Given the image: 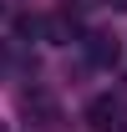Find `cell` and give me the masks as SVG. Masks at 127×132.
Instances as JSON below:
<instances>
[{"label": "cell", "mask_w": 127, "mask_h": 132, "mask_svg": "<svg viewBox=\"0 0 127 132\" xmlns=\"http://www.w3.org/2000/svg\"><path fill=\"white\" fill-rule=\"evenodd\" d=\"M26 117H31L41 132L61 127V107H56V97H46V92H31V97H26Z\"/></svg>", "instance_id": "cell-2"}, {"label": "cell", "mask_w": 127, "mask_h": 132, "mask_svg": "<svg viewBox=\"0 0 127 132\" xmlns=\"http://www.w3.org/2000/svg\"><path fill=\"white\" fill-rule=\"evenodd\" d=\"M86 61L92 66H102V71H112V66L122 61V36L117 31H86Z\"/></svg>", "instance_id": "cell-1"}, {"label": "cell", "mask_w": 127, "mask_h": 132, "mask_svg": "<svg viewBox=\"0 0 127 132\" xmlns=\"http://www.w3.org/2000/svg\"><path fill=\"white\" fill-rule=\"evenodd\" d=\"M5 76H10V46L0 41V81H5Z\"/></svg>", "instance_id": "cell-5"}, {"label": "cell", "mask_w": 127, "mask_h": 132, "mask_svg": "<svg viewBox=\"0 0 127 132\" xmlns=\"http://www.w3.org/2000/svg\"><path fill=\"white\" fill-rule=\"evenodd\" d=\"M127 107H122V97H97L92 107H86V127H97V132H107L117 117H122Z\"/></svg>", "instance_id": "cell-3"}, {"label": "cell", "mask_w": 127, "mask_h": 132, "mask_svg": "<svg viewBox=\"0 0 127 132\" xmlns=\"http://www.w3.org/2000/svg\"><path fill=\"white\" fill-rule=\"evenodd\" d=\"M0 132H10V127H5V122H0Z\"/></svg>", "instance_id": "cell-7"}, {"label": "cell", "mask_w": 127, "mask_h": 132, "mask_svg": "<svg viewBox=\"0 0 127 132\" xmlns=\"http://www.w3.org/2000/svg\"><path fill=\"white\" fill-rule=\"evenodd\" d=\"M112 5H117V10H127V0H112Z\"/></svg>", "instance_id": "cell-6"}, {"label": "cell", "mask_w": 127, "mask_h": 132, "mask_svg": "<svg viewBox=\"0 0 127 132\" xmlns=\"http://www.w3.org/2000/svg\"><path fill=\"white\" fill-rule=\"evenodd\" d=\"M41 36H46L51 46L76 41V20H71V10H56V15H46V20H41Z\"/></svg>", "instance_id": "cell-4"}]
</instances>
